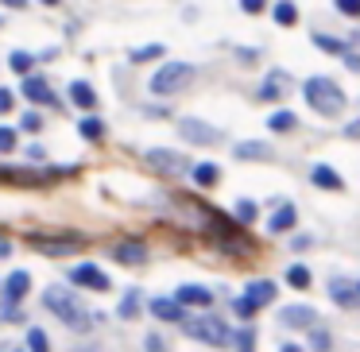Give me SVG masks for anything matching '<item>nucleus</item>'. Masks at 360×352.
<instances>
[{"instance_id": "nucleus-1", "label": "nucleus", "mask_w": 360, "mask_h": 352, "mask_svg": "<svg viewBox=\"0 0 360 352\" xmlns=\"http://www.w3.org/2000/svg\"><path fill=\"white\" fill-rule=\"evenodd\" d=\"M43 306H47L51 313H58V318H63L70 329H78V333H86V329H89V313L82 310V302L66 287H47V290H43Z\"/></svg>"}, {"instance_id": "nucleus-2", "label": "nucleus", "mask_w": 360, "mask_h": 352, "mask_svg": "<svg viewBox=\"0 0 360 352\" xmlns=\"http://www.w3.org/2000/svg\"><path fill=\"white\" fill-rule=\"evenodd\" d=\"M302 93H306V101H310V109L321 112V117H341L345 112V93H341V86L329 82V78H310L302 86Z\"/></svg>"}, {"instance_id": "nucleus-3", "label": "nucleus", "mask_w": 360, "mask_h": 352, "mask_svg": "<svg viewBox=\"0 0 360 352\" xmlns=\"http://www.w3.org/2000/svg\"><path fill=\"white\" fill-rule=\"evenodd\" d=\"M190 78H194V66L190 63H167V66H159V74L151 78V93L171 97V93H179V89H186Z\"/></svg>"}, {"instance_id": "nucleus-4", "label": "nucleus", "mask_w": 360, "mask_h": 352, "mask_svg": "<svg viewBox=\"0 0 360 352\" xmlns=\"http://www.w3.org/2000/svg\"><path fill=\"white\" fill-rule=\"evenodd\" d=\"M186 333L194 337V341H205V344H229L233 337H229V329H225V321L221 318H190L186 321Z\"/></svg>"}, {"instance_id": "nucleus-5", "label": "nucleus", "mask_w": 360, "mask_h": 352, "mask_svg": "<svg viewBox=\"0 0 360 352\" xmlns=\"http://www.w3.org/2000/svg\"><path fill=\"white\" fill-rule=\"evenodd\" d=\"M143 167H151V171H159V174H171V178H179V174L186 171V159H182L179 151L151 148V151H143Z\"/></svg>"}, {"instance_id": "nucleus-6", "label": "nucleus", "mask_w": 360, "mask_h": 352, "mask_svg": "<svg viewBox=\"0 0 360 352\" xmlns=\"http://www.w3.org/2000/svg\"><path fill=\"white\" fill-rule=\"evenodd\" d=\"M70 282H74V287H86V290H109V275H105L97 263L70 267Z\"/></svg>"}, {"instance_id": "nucleus-7", "label": "nucleus", "mask_w": 360, "mask_h": 352, "mask_svg": "<svg viewBox=\"0 0 360 352\" xmlns=\"http://www.w3.org/2000/svg\"><path fill=\"white\" fill-rule=\"evenodd\" d=\"M329 298H333L337 306H345V310H352V306L360 302V287L352 279H341V275H337V279H329Z\"/></svg>"}, {"instance_id": "nucleus-8", "label": "nucleus", "mask_w": 360, "mask_h": 352, "mask_svg": "<svg viewBox=\"0 0 360 352\" xmlns=\"http://www.w3.org/2000/svg\"><path fill=\"white\" fill-rule=\"evenodd\" d=\"M179 132L186 136L190 143H213V140H217V128L202 124V120H194V117H182L179 120Z\"/></svg>"}, {"instance_id": "nucleus-9", "label": "nucleus", "mask_w": 360, "mask_h": 352, "mask_svg": "<svg viewBox=\"0 0 360 352\" xmlns=\"http://www.w3.org/2000/svg\"><path fill=\"white\" fill-rule=\"evenodd\" d=\"M244 298L252 302V310H259V306L275 302V282L271 279H252L248 290H244Z\"/></svg>"}, {"instance_id": "nucleus-10", "label": "nucleus", "mask_w": 360, "mask_h": 352, "mask_svg": "<svg viewBox=\"0 0 360 352\" xmlns=\"http://www.w3.org/2000/svg\"><path fill=\"white\" fill-rule=\"evenodd\" d=\"M171 302H179V306H210V302H213V294H210L205 287H198V282H186V287L174 290Z\"/></svg>"}, {"instance_id": "nucleus-11", "label": "nucleus", "mask_w": 360, "mask_h": 352, "mask_svg": "<svg viewBox=\"0 0 360 352\" xmlns=\"http://www.w3.org/2000/svg\"><path fill=\"white\" fill-rule=\"evenodd\" d=\"M24 93L32 97L35 105H51V109H55V105H58V97L51 93V86H47V82H43V78H27V82H24Z\"/></svg>"}, {"instance_id": "nucleus-12", "label": "nucleus", "mask_w": 360, "mask_h": 352, "mask_svg": "<svg viewBox=\"0 0 360 352\" xmlns=\"http://www.w3.org/2000/svg\"><path fill=\"white\" fill-rule=\"evenodd\" d=\"M27 290H32V275H27V271H12L8 282H4V298H8V302H20Z\"/></svg>"}, {"instance_id": "nucleus-13", "label": "nucleus", "mask_w": 360, "mask_h": 352, "mask_svg": "<svg viewBox=\"0 0 360 352\" xmlns=\"http://www.w3.org/2000/svg\"><path fill=\"white\" fill-rule=\"evenodd\" d=\"M112 256L120 259V263H143L148 259V248H143V240H124L112 248Z\"/></svg>"}, {"instance_id": "nucleus-14", "label": "nucleus", "mask_w": 360, "mask_h": 352, "mask_svg": "<svg viewBox=\"0 0 360 352\" xmlns=\"http://www.w3.org/2000/svg\"><path fill=\"white\" fill-rule=\"evenodd\" d=\"M279 321H283V325H298V329H302V325H314L318 313H314L310 306H287V310L279 313Z\"/></svg>"}, {"instance_id": "nucleus-15", "label": "nucleus", "mask_w": 360, "mask_h": 352, "mask_svg": "<svg viewBox=\"0 0 360 352\" xmlns=\"http://www.w3.org/2000/svg\"><path fill=\"white\" fill-rule=\"evenodd\" d=\"M86 240H35V248L43 252V256H70V252H78Z\"/></svg>"}, {"instance_id": "nucleus-16", "label": "nucleus", "mask_w": 360, "mask_h": 352, "mask_svg": "<svg viewBox=\"0 0 360 352\" xmlns=\"http://www.w3.org/2000/svg\"><path fill=\"white\" fill-rule=\"evenodd\" d=\"M151 313H155L159 321H182V306L171 302V298H155V302H151Z\"/></svg>"}, {"instance_id": "nucleus-17", "label": "nucleus", "mask_w": 360, "mask_h": 352, "mask_svg": "<svg viewBox=\"0 0 360 352\" xmlns=\"http://www.w3.org/2000/svg\"><path fill=\"white\" fill-rule=\"evenodd\" d=\"M314 186H321V190H341L345 182H341V174H337L333 167H314Z\"/></svg>"}, {"instance_id": "nucleus-18", "label": "nucleus", "mask_w": 360, "mask_h": 352, "mask_svg": "<svg viewBox=\"0 0 360 352\" xmlns=\"http://www.w3.org/2000/svg\"><path fill=\"white\" fill-rule=\"evenodd\" d=\"M70 101L78 105V109H94V105H97V93L86 86V82H74V86H70Z\"/></svg>"}, {"instance_id": "nucleus-19", "label": "nucleus", "mask_w": 360, "mask_h": 352, "mask_svg": "<svg viewBox=\"0 0 360 352\" xmlns=\"http://www.w3.org/2000/svg\"><path fill=\"white\" fill-rule=\"evenodd\" d=\"M217 178H221V167L217 163H198L194 167V182H198V186H217Z\"/></svg>"}, {"instance_id": "nucleus-20", "label": "nucleus", "mask_w": 360, "mask_h": 352, "mask_svg": "<svg viewBox=\"0 0 360 352\" xmlns=\"http://www.w3.org/2000/svg\"><path fill=\"white\" fill-rule=\"evenodd\" d=\"M290 225H295V209H290V205H287V209H279L271 221H267V228H271V233H287Z\"/></svg>"}, {"instance_id": "nucleus-21", "label": "nucleus", "mask_w": 360, "mask_h": 352, "mask_svg": "<svg viewBox=\"0 0 360 352\" xmlns=\"http://www.w3.org/2000/svg\"><path fill=\"white\" fill-rule=\"evenodd\" d=\"M233 151H236V159H267V155H271L264 143H236Z\"/></svg>"}, {"instance_id": "nucleus-22", "label": "nucleus", "mask_w": 360, "mask_h": 352, "mask_svg": "<svg viewBox=\"0 0 360 352\" xmlns=\"http://www.w3.org/2000/svg\"><path fill=\"white\" fill-rule=\"evenodd\" d=\"M287 282H290V287H295V290H306V287H310V271H306L302 263L287 267Z\"/></svg>"}, {"instance_id": "nucleus-23", "label": "nucleus", "mask_w": 360, "mask_h": 352, "mask_svg": "<svg viewBox=\"0 0 360 352\" xmlns=\"http://www.w3.org/2000/svg\"><path fill=\"white\" fill-rule=\"evenodd\" d=\"M298 20V8L290 4V0H283V4H275V24H283V27H290Z\"/></svg>"}, {"instance_id": "nucleus-24", "label": "nucleus", "mask_w": 360, "mask_h": 352, "mask_svg": "<svg viewBox=\"0 0 360 352\" xmlns=\"http://www.w3.org/2000/svg\"><path fill=\"white\" fill-rule=\"evenodd\" d=\"M267 124H271L275 132H290V128H295V112L279 109V112H271V117H267Z\"/></svg>"}, {"instance_id": "nucleus-25", "label": "nucleus", "mask_w": 360, "mask_h": 352, "mask_svg": "<svg viewBox=\"0 0 360 352\" xmlns=\"http://www.w3.org/2000/svg\"><path fill=\"white\" fill-rule=\"evenodd\" d=\"M314 43H318L321 51H329V55H349V47H345L341 39H333V35H314Z\"/></svg>"}, {"instance_id": "nucleus-26", "label": "nucleus", "mask_w": 360, "mask_h": 352, "mask_svg": "<svg viewBox=\"0 0 360 352\" xmlns=\"http://www.w3.org/2000/svg\"><path fill=\"white\" fill-rule=\"evenodd\" d=\"M159 55H163V47H159V43H148V47L132 51V63H151V58H159Z\"/></svg>"}, {"instance_id": "nucleus-27", "label": "nucleus", "mask_w": 360, "mask_h": 352, "mask_svg": "<svg viewBox=\"0 0 360 352\" xmlns=\"http://www.w3.org/2000/svg\"><path fill=\"white\" fill-rule=\"evenodd\" d=\"M283 82H287L283 74H271V78L264 82V89H259V97H267V101H271V97H279L283 93Z\"/></svg>"}, {"instance_id": "nucleus-28", "label": "nucleus", "mask_w": 360, "mask_h": 352, "mask_svg": "<svg viewBox=\"0 0 360 352\" xmlns=\"http://www.w3.org/2000/svg\"><path fill=\"white\" fill-rule=\"evenodd\" d=\"M27 348H32V352H51L47 333H43V329H32V333H27Z\"/></svg>"}, {"instance_id": "nucleus-29", "label": "nucleus", "mask_w": 360, "mask_h": 352, "mask_svg": "<svg viewBox=\"0 0 360 352\" xmlns=\"http://www.w3.org/2000/svg\"><path fill=\"white\" fill-rule=\"evenodd\" d=\"M8 66L16 74H27V70H32V55H27V51H16V55L8 58Z\"/></svg>"}, {"instance_id": "nucleus-30", "label": "nucleus", "mask_w": 360, "mask_h": 352, "mask_svg": "<svg viewBox=\"0 0 360 352\" xmlns=\"http://www.w3.org/2000/svg\"><path fill=\"white\" fill-rule=\"evenodd\" d=\"M78 132L86 136V140H101V132H105V128H101V120H82V124H78Z\"/></svg>"}, {"instance_id": "nucleus-31", "label": "nucleus", "mask_w": 360, "mask_h": 352, "mask_svg": "<svg viewBox=\"0 0 360 352\" xmlns=\"http://www.w3.org/2000/svg\"><path fill=\"white\" fill-rule=\"evenodd\" d=\"M236 348H240V352L256 348V329H240V333H236Z\"/></svg>"}, {"instance_id": "nucleus-32", "label": "nucleus", "mask_w": 360, "mask_h": 352, "mask_svg": "<svg viewBox=\"0 0 360 352\" xmlns=\"http://www.w3.org/2000/svg\"><path fill=\"white\" fill-rule=\"evenodd\" d=\"M136 313H140V294L132 290V294H128L124 302H120V318H136Z\"/></svg>"}, {"instance_id": "nucleus-33", "label": "nucleus", "mask_w": 360, "mask_h": 352, "mask_svg": "<svg viewBox=\"0 0 360 352\" xmlns=\"http://www.w3.org/2000/svg\"><path fill=\"white\" fill-rule=\"evenodd\" d=\"M16 143H20V136L12 128H0V151H16Z\"/></svg>"}, {"instance_id": "nucleus-34", "label": "nucleus", "mask_w": 360, "mask_h": 352, "mask_svg": "<svg viewBox=\"0 0 360 352\" xmlns=\"http://www.w3.org/2000/svg\"><path fill=\"white\" fill-rule=\"evenodd\" d=\"M236 217H240V221H256V205H252V202H236Z\"/></svg>"}, {"instance_id": "nucleus-35", "label": "nucleus", "mask_w": 360, "mask_h": 352, "mask_svg": "<svg viewBox=\"0 0 360 352\" xmlns=\"http://www.w3.org/2000/svg\"><path fill=\"white\" fill-rule=\"evenodd\" d=\"M337 8H341L345 16H360V0H337Z\"/></svg>"}, {"instance_id": "nucleus-36", "label": "nucleus", "mask_w": 360, "mask_h": 352, "mask_svg": "<svg viewBox=\"0 0 360 352\" xmlns=\"http://www.w3.org/2000/svg\"><path fill=\"white\" fill-rule=\"evenodd\" d=\"M310 344H314V348H318V352H329V337H326V333H321V329H314V337H310Z\"/></svg>"}, {"instance_id": "nucleus-37", "label": "nucleus", "mask_w": 360, "mask_h": 352, "mask_svg": "<svg viewBox=\"0 0 360 352\" xmlns=\"http://www.w3.org/2000/svg\"><path fill=\"white\" fill-rule=\"evenodd\" d=\"M233 310L240 313V318H252V313H256V310H252V302H248V298H236V302H233Z\"/></svg>"}, {"instance_id": "nucleus-38", "label": "nucleus", "mask_w": 360, "mask_h": 352, "mask_svg": "<svg viewBox=\"0 0 360 352\" xmlns=\"http://www.w3.org/2000/svg\"><path fill=\"white\" fill-rule=\"evenodd\" d=\"M39 124H43L39 112H24V128H27V132H39Z\"/></svg>"}, {"instance_id": "nucleus-39", "label": "nucleus", "mask_w": 360, "mask_h": 352, "mask_svg": "<svg viewBox=\"0 0 360 352\" xmlns=\"http://www.w3.org/2000/svg\"><path fill=\"white\" fill-rule=\"evenodd\" d=\"M12 109V93L8 89H0V112H8Z\"/></svg>"}, {"instance_id": "nucleus-40", "label": "nucleus", "mask_w": 360, "mask_h": 352, "mask_svg": "<svg viewBox=\"0 0 360 352\" xmlns=\"http://www.w3.org/2000/svg\"><path fill=\"white\" fill-rule=\"evenodd\" d=\"M240 8L244 12H259V8H264V0H240Z\"/></svg>"}, {"instance_id": "nucleus-41", "label": "nucleus", "mask_w": 360, "mask_h": 352, "mask_svg": "<svg viewBox=\"0 0 360 352\" xmlns=\"http://www.w3.org/2000/svg\"><path fill=\"white\" fill-rule=\"evenodd\" d=\"M4 4H12V8H24L27 0H4Z\"/></svg>"}, {"instance_id": "nucleus-42", "label": "nucleus", "mask_w": 360, "mask_h": 352, "mask_svg": "<svg viewBox=\"0 0 360 352\" xmlns=\"http://www.w3.org/2000/svg\"><path fill=\"white\" fill-rule=\"evenodd\" d=\"M279 352H302V348H298V344H283Z\"/></svg>"}, {"instance_id": "nucleus-43", "label": "nucleus", "mask_w": 360, "mask_h": 352, "mask_svg": "<svg viewBox=\"0 0 360 352\" xmlns=\"http://www.w3.org/2000/svg\"><path fill=\"white\" fill-rule=\"evenodd\" d=\"M43 4H58V0H43Z\"/></svg>"}]
</instances>
